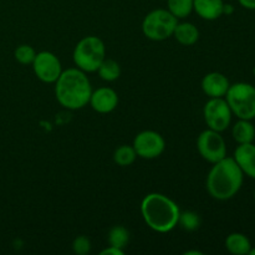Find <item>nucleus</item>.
Segmentation results:
<instances>
[{
    "label": "nucleus",
    "instance_id": "f257e3e1",
    "mask_svg": "<svg viewBox=\"0 0 255 255\" xmlns=\"http://www.w3.org/2000/svg\"><path fill=\"white\" fill-rule=\"evenodd\" d=\"M244 173L233 157H224L213 163L207 176V191L217 201L233 198L243 186Z\"/></svg>",
    "mask_w": 255,
    "mask_h": 255
},
{
    "label": "nucleus",
    "instance_id": "f03ea898",
    "mask_svg": "<svg viewBox=\"0 0 255 255\" xmlns=\"http://www.w3.org/2000/svg\"><path fill=\"white\" fill-rule=\"evenodd\" d=\"M55 84L56 100L65 109L79 110L89 104L92 89L90 80L82 70H65Z\"/></svg>",
    "mask_w": 255,
    "mask_h": 255
},
{
    "label": "nucleus",
    "instance_id": "7ed1b4c3",
    "mask_svg": "<svg viewBox=\"0 0 255 255\" xmlns=\"http://www.w3.org/2000/svg\"><path fill=\"white\" fill-rule=\"evenodd\" d=\"M179 207L161 193L147 194L141 203V214L147 226L158 233H168L178 224Z\"/></svg>",
    "mask_w": 255,
    "mask_h": 255
},
{
    "label": "nucleus",
    "instance_id": "20e7f679",
    "mask_svg": "<svg viewBox=\"0 0 255 255\" xmlns=\"http://www.w3.org/2000/svg\"><path fill=\"white\" fill-rule=\"evenodd\" d=\"M106 57V47L104 41L97 36H86L80 40L75 46L74 59L77 69L84 72L97 71L101 62Z\"/></svg>",
    "mask_w": 255,
    "mask_h": 255
},
{
    "label": "nucleus",
    "instance_id": "39448f33",
    "mask_svg": "<svg viewBox=\"0 0 255 255\" xmlns=\"http://www.w3.org/2000/svg\"><path fill=\"white\" fill-rule=\"evenodd\" d=\"M232 114L241 120L255 119V87L247 82H237L229 86L226 94Z\"/></svg>",
    "mask_w": 255,
    "mask_h": 255
},
{
    "label": "nucleus",
    "instance_id": "423d86ee",
    "mask_svg": "<svg viewBox=\"0 0 255 255\" xmlns=\"http://www.w3.org/2000/svg\"><path fill=\"white\" fill-rule=\"evenodd\" d=\"M178 19L166 9H156L144 16L142 31L144 36L153 41H162L173 35Z\"/></svg>",
    "mask_w": 255,
    "mask_h": 255
},
{
    "label": "nucleus",
    "instance_id": "0eeeda50",
    "mask_svg": "<svg viewBox=\"0 0 255 255\" xmlns=\"http://www.w3.org/2000/svg\"><path fill=\"white\" fill-rule=\"evenodd\" d=\"M197 148L202 158L208 161L209 163H216L227 157V144L221 136V132L211 128L199 134L197 139Z\"/></svg>",
    "mask_w": 255,
    "mask_h": 255
},
{
    "label": "nucleus",
    "instance_id": "6e6552de",
    "mask_svg": "<svg viewBox=\"0 0 255 255\" xmlns=\"http://www.w3.org/2000/svg\"><path fill=\"white\" fill-rule=\"evenodd\" d=\"M207 126L217 132H223L231 126L232 110L223 97L211 99L203 109Z\"/></svg>",
    "mask_w": 255,
    "mask_h": 255
},
{
    "label": "nucleus",
    "instance_id": "1a4fd4ad",
    "mask_svg": "<svg viewBox=\"0 0 255 255\" xmlns=\"http://www.w3.org/2000/svg\"><path fill=\"white\" fill-rule=\"evenodd\" d=\"M133 148L141 158L153 159L161 156L166 148L164 138L154 131H142L134 137Z\"/></svg>",
    "mask_w": 255,
    "mask_h": 255
},
{
    "label": "nucleus",
    "instance_id": "9d476101",
    "mask_svg": "<svg viewBox=\"0 0 255 255\" xmlns=\"http://www.w3.org/2000/svg\"><path fill=\"white\" fill-rule=\"evenodd\" d=\"M31 65L37 79L46 84L56 82L62 72L61 62L56 55L50 51H41L36 54Z\"/></svg>",
    "mask_w": 255,
    "mask_h": 255
},
{
    "label": "nucleus",
    "instance_id": "9b49d317",
    "mask_svg": "<svg viewBox=\"0 0 255 255\" xmlns=\"http://www.w3.org/2000/svg\"><path fill=\"white\" fill-rule=\"evenodd\" d=\"M89 104L99 114H109L116 109L119 104V96L115 90L110 87H101L92 92Z\"/></svg>",
    "mask_w": 255,
    "mask_h": 255
},
{
    "label": "nucleus",
    "instance_id": "f8f14e48",
    "mask_svg": "<svg viewBox=\"0 0 255 255\" xmlns=\"http://www.w3.org/2000/svg\"><path fill=\"white\" fill-rule=\"evenodd\" d=\"M229 86V80L221 72H209L202 79V90L211 99L226 96Z\"/></svg>",
    "mask_w": 255,
    "mask_h": 255
},
{
    "label": "nucleus",
    "instance_id": "ddd939ff",
    "mask_svg": "<svg viewBox=\"0 0 255 255\" xmlns=\"http://www.w3.org/2000/svg\"><path fill=\"white\" fill-rule=\"evenodd\" d=\"M234 161L246 176L255 179V144H239L234 151Z\"/></svg>",
    "mask_w": 255,
    "mask_h": 255
},
{
    "label": "nucleus",
    "instance_id": "4468645a",
    "mask_svg": "<svg viewBox=\"0 0 255 255\" xmlns=\"http://www.w3.org/2000/svg\"><path fill=\"white\" fill-rule=\"evenodd\" d=\"M223 0H193V10L204 20H217L223 15Z\"/></svg>",
    "mask_w": 255,
    "mask_h": 255
},
{
    "label": "nucleus",
    "instance_id": "2eb2a0df",
    "mask_svg": "<svg viewBox=\"0 0 255 255\" xmlns=\"http://www.w3.org/2000/svg\"><path fill=\"white\" fill-rule=\"evenodd\" d=\"M172 36L176 37L179 44L189 46L198 41L199 31L192 22H177Z\"/></svg>",
    "mask_w": 255,
    "mask_h": 255
},
{
    "label": "nucleus",
    "instance_id": "dca6fc26",
    "mask_svg": "<svg viewBox=\"0 0 255 255\" xmlns=\"http://www.w3.org/2000/svg\"><path fill=\"white\" fill-rule=\"evenodd\" d=\"M232 134L237 143H252L255 139V127L251 120H241L232 128Z\"/></svg>",
    "mask_w": 255,
    "mask_h": 255
},
{
    "label": "nucleus",
    "instance_id": "f3484780",
    "mask_svg": "<svg viewBox=\"0 0 255 255\" xmlns=\"http://www.w3.org/2000/svg\"><path fill=\"white\" fill-rule=\"evenodd\" d=\"M226 248L231 254L247 255L252 248L251 241L242 233H232L226 239Z\"/></svg>",
    "mask_w": 255,
    "mask_h": 255
},
{
    "label": "nucleus",
    "instance_id": "a211bd4d",
    "mask_svg": "<svg viewBox=\"0 0 255 255\" xmlns=\"http://www.w3.org/2000/svg\"><path fill=\"white\" fill-rule=\"evenodd\" d=\"M97 72H99L100 77L104 81L112 82L120 77V75H121V67L117 64V61L105 57V60L101 62L99 69H97Z\"/></svg>",
    "mask_w": 255,
    "mask_h": 255
},
{
    "label": "nucleus",
    "instance_id": "6ab92c4d",
    "mask_svg": "<svg viewBox=\"0 0 255 255\" xmlns=\"http://www.w3.org/2000/svg\"><path fill=\"white\" fill-rule=\"evenodd\" d=\"M168 11L177 19L188 16L193 10V0H167Z\"/></svg>",
    "mask_w": 255,
    "mask_h": 255
},
{
    "label": "nucleus",
    "instance_id": "aec40b11",
    "mask_svg": "<svg viewBox=\"0 0 255 255\" xmlns=\"http://www.w3.org/2000/svg\"><path fill=\"white\" fill-rule=\"evenodd\" d=\"M129 241V233L125 227L122 226H115L111 228L109 233V243L110 246L116 247V248L122 249L124 251L125 247L128 244Z\"/></svg>",
    "mask_w": 255,
    "mask_h": 255
},
{
    "label": "nucleus",
    "instance_id": "412c9836",
    "mask_svg": "<svg viewBox=\"0 0 255 255\" xmlns=\"http://www.w3.org/2000/svg\"><path fill=\"white\" fill-rule=\"evenodd\" d=\"M136 157H137V153L136 151H134L133 146H127V144H124V146H120L119 148L115 151L114 161L116 162L119 166L127 167V166H131V164L133 163Z\"/></svg>",
    "mask_w": 255,
    "mask_h": 255
},
{
    "label": "nucleus",
    "instance_id": "4be33fe9",
    "mask_svg": "<svg viewBox=\"0 0 255 255\" xmlns=\"http://www.w3.org/2000/svg\"><path fill=\"white\" fill-rule=\"evenodd\" d=\"M177 226H179L182 229H184L187 232H193L196 229H198L199 226H201V218H199V216L196 212H181Z\"/></svg>",
    "mask_w": 255,
    "mask_h": 255
},
{
    "label": "nucleus",
    "instance_id": "5701e85b",
    "mask_svg": "<svg viewBox=\"0 0 255 255\" xmlns=\"http://www.w3.org/2000/svg\"><path fill=\"white\" fill-rule=\"evenodd\" d=\"M14 56L16 61L20 62V64L30 65L34 61L36 52H35L34 47L30 46V45H20V46L15 49Z\"/></svg>",
    "mask_w": 255,
    "mask_h": 255
},
{
    "label": "nucleus",
    "instance_id": "b1692460",
    "mask_svg": "<svg viewBox=\"0 0 255 255\" xmlns=\"http://www.w3.org/2000/svg\"><path fill=\"white\" fill-rule=\"evenodd\" d=\"M72 251H74V253H76L77 255H85L90 253V251H91L90 239L86 238L85 236L77 237L74 241V243H72Z\"/></svg>",
    "mask_w": 255,
    "mask_h": 255
},
{
    "label": "nucleus",
    "instance_id": "393cba45",
    "mask_svg": "<svg viewBox=\"0 0 255 255\" xmlns=\"http://www.w3.org/2000/svg\"><path fill=\"white\" fill-rule=\"evenodd\" d=\"M101 255H124V251L116 248V247L110 246L109 248H106L105 251L101 252Z\"/></svg>",
    "mask_w": 255,
    "mask_h": 255
},
{
    "label": "nucleus",
    "instance_id": "a878e982",
    "mask_svg": "<svg viewBox=\"0 0 255 255\" xmlns=\"http://www.w3.org/2000/svg\"><path fill=\"white\" fill-rule=\"evenodd\" d=\"M239 4L248 10H255V0H238Z\"/></svg>",
    "mask_w": 255,
    "mask_h": 255
},
{
    "label": "nucleus",
    "instance_id": "bb28decb",
    "mask_svg": "<svg viewBox=\"0 0 255 255\" xmlns=\"http://www.w3.org/2000/svg\"><path fill=\"white\" fill-rule=\"evenodd\" d=\"M234 11V7L232 6L231 4H224V7H223V14H232V12Z\"/></svg>",
    "mask_w": 255,
    "mask_h": 255
},
{
    "label": "nucleus",
    "instance_id": "cd10ccee",
    "mask_svg": "<svg viewBox=\"0 0 255 255\" xmlns=\"http://www.w3.org/2000/svg\"><path fill=\"white\" fill-rule=\"evenodd\" d=\"M189 254H202V253H199V252H196V251H193V252H186V255H189Z\"/></svg>",
    "mask_w": 255,
    "mask_h": 255
},
{
    "label": "nucleus",
    "instance_id": "c85d7f7f",
    "mask_svg": "<svg viewBox=\"0 0 255 255\" xmlns=\"http://www.w3.org/2000/svg\"><path fill=\"white\" fill-rule=\"evenodd\" d=\"M249 255H255V248H251V251H249Z\"/></svg>",
    "mask_w": 255,
    "mask_h": 255
},
{
    "label": "nucleus",
    "instance_id": "c756f323",
    "mask_svg": "<svg viewBox=\"0 0 255 255\" xmlns=\"http://www.w3.org/2000/svg\"><path fill=\"white\" fill-rule=\"evenodd\" d=\"M254 199H255V192H254Z\"/></svg>",
    "mask_w": 255,
    "mask_h": 255
},
{
    "label": "nucleus",
    "instance_id": "7c9ffc66",
    "mask_svg": "<svg viewBox=\"0 0 255 255\" xmlns=\"http://www.w3.org/2000/svg\"><path fill=\"white\" fill-rule=\"evenodd\" d=\"M254 74H255V69H254Z\"/></svg>",
    "mask_w": 255,
    "mask_h": 255
}]
</instances>
